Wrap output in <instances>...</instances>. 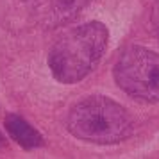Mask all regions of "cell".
I'll use <instances>...</instances> for the list:
<instances>
[{
    "mask_svg": "<svg viewBox=\"0 0 159 159\" xmlns=\"http://www.w3.org/2000/svg\"><path fill=\"white\" fill-rule=\"evenodd\" d=\"M116 82L132 97L159 102V54L132 47L123 54L115 70Z\"/></svg>",
    "mask_w": 159,
    "mask_h": 159,
    "instance_id": "obj_1",
    "label": "cell"
},
{
    "mask_svg": "<svg viewBox=\"0 0 159 159\" xmlns=\"http://www.w3.org/2000/svg\"><path fill=\"white\" fill-rule=\"evenodd\" d=\"M73 125L80 136L97 141H118L130 132V120L125 109L106 98L82 104L75 113Z\"/></svg>",
    "mask_w": 159,
    "mask_h": 159,
    "instance_id": "obj_2",
    "label": "cell"
},
{
    "mask_svg": "<svg viewBox=\"0 0 159 159\" xmlns=\"http://www.w3.org/2000/svg\"><path fill=\"white\" fill-rule=\"evenodd\" d=\"M152 25H154V32H156V36L159 39V0L152 7Z\"/></svg>",
    "mask_w": 159,
    "mask_h": 159,
    "instance_id": "obj_3",
    "label": "cell"
}]
</instances>
